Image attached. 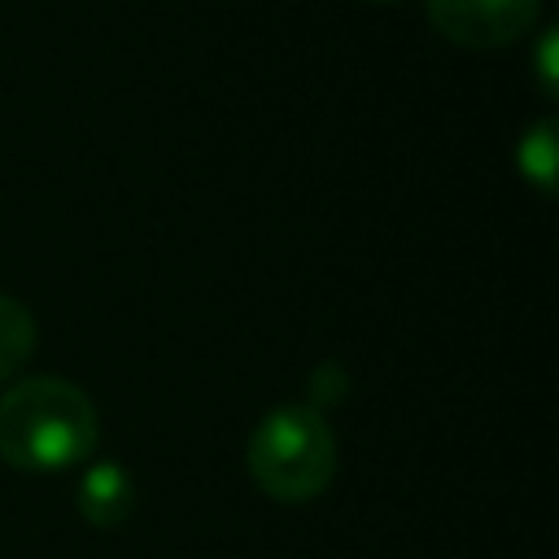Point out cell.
Segmentation results:
<instances>
[{
	"label": "cell",
	"mask_w": 559,
	"mask_h": 559,
	"mask_svg": "<svg viewBox=\"0 0 559 559\" xmlns=\"http://www.w3.org/2000/svg\"><path fill=\"white\" fill-rule=\"evenodd\" d=\"M253 485L275 502H310L336 476V437L314 402H284L258 419L245 441Z\"/></svg>",
	"instance_id": "cell-2"
},
{
	"label": "cell",
	"mask_w": 559,
	"mask_h": 559,
	"mask_svg": "<svg viewBox=\"0 0 559 559\" xmlns=\"http://www.w3.org/2000/svg\"><path fill=\"white\" fill-rule=\"evenodd\" d=\"M79 515L96 528H114L122 520H131L135 511V480L127 476L122 463L105 459V463H92L83 476H79Z\"/></svg>",
	"instance_id": "cell-4"
},
{
	"label": "cell",
	"mask_w": 559,
	"mask_h": 559,
	"mask_svg": "<svg viewBox=\"0 0 559 559\" xmlns=\"http://www.w3.org/2000/svg\"><path fill=\"white\" fill-rule=\"evenodd\" d=\"M31 354H35V314L17 297L0 293V384L13 380Z\"/></svg>",
	"instance_id": "cell-5"
},
{
	"label": "cell",
	"mask_w": 559,
	"mask_h": 559,
	"mask_svg": "<svg viewBox=\"0 0 559 559\" xmlns=\"http://www.w3.org/2000/svg\"><path fill=\"white\" fill-rule=\"evenodd\" d=\"M550 52H555V35L546 31V35H542V48H537V57H542V92H546V96H555V70H550Z\"/></svg>",
	"instance_id": "cell-7"
},
{
	"label": "cell",
	"mask_w": 559,
	"mask_h": 559,
	"mask_svg": "<svg viewBox=\"0 0 559 559\" xmlns=\"http://www.w3.org/2000/svg\"><path fill=\"white\" fill-rule=\"evenodd\" d=\"M555 153H559V140H555V118H537L524 135H520V175L542 192L550 197L555 192Z\"/></svg>",
	"instance_id": "cell-6"
},
{
	"label": "cell",
	"mask_w": 559,
	"mask_h": 559,
	"mask_svg": "<svg viewBox=\"0 0 559 559\" xmlns=\"http://www.w3.org/2000/svg\"><path fill=\"white\" fill-rule=\"evenodd\" d=\"M367 4H393V0H367Z\"/></svg>",
	"instance_id": "cell-8"
},
{
	"label": "cell",
	"mask_w": 559,
	"mask_h": 559,
	"mask_svg": "<svg viewBox=\"0 0 559 559\" xmlns=\"http://www.w3.org/2000/svg\"><path fill=\"white\" fill-rule=\"evenodd\" d=\"M424 4L432 26L467 52H493L524 39L542 13V0H424Z\"/></svg>",
	"instance_id": "cell-3"
},
{
	"label": "cell",
	"mask_w": 559,
	"mask_h": 559,
	"mask_svg": "<svg viewBox=\"0 0 559 559\" xmlns=\"http://www.w3.org/2000/svg\"><path fill=\"white\" fill-rule=\"evenodd\" d=\"M100 415L61 376H31L0 393V459L17 472H70L92 459Z\"/></svg>",
	"instance_id": "cell-1"
}]
</instances>
